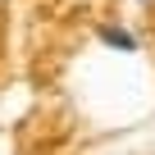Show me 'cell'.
<instances>
[{"instance_id":"2","label":"cell","mask_w":155,"mask_h":155,"mask_svg":"<svg viewBox=\"0 0 155 155\" xmlns=\"http://www.w3.org/2000/svg\"><path fill=\"white\" fill-rule=\"evenodd\" d=\"M132 5H137V9H150V5H155V0H132Z\"/></svg>"},{"instance_id":"1","label":"cell","mask_w":155,"mask_h":155,"mask_svg":"<svg viewBox=\"0 0 155 155\" xmlns=\"http://www.w3.org/2000/svg\"><path fill=\"white\" fill-rule=\"evenodd\" d=\"M96 41H101L105 50H114V55H137V50H141L137 32L123 28V23H101V28H96Z\"/></svg>"}]
</instances>
